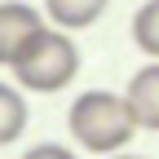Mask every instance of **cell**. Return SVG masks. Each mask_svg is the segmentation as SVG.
Listing matches in <instances>:
<instances>
[{"label": "cell", "mask_w": 159, "mask_h": 159, "mask_svg": "<svg viewBox=\"0 0 159 159\" xmlns=\"http://www.w3.org/2000/svg\"><path fill=\"white\" fill-rule=\"evenodd\" d=\"M66 128H71V137L84 150H93V155H119L142 124H137L128 97L106 93V89H89V93H80L71 102Z\"/></svg>", "instance_id": "obj_1"}, {"label": "cell", "mask_w": 159, "mask_h": 159, "mask_svg": "<svg viewBox=\"0 0 159 159\" xmlns=\"http://www.w3.org/2000/svg\"><path fill=\"white\" fill-rule=\"evenodd\" d=\"M80 75V49L75 40L62 35V31H40L31 44L18 53L13 62V80L31 93H62L71 80Z\"/></svg>", "instance_id": "obj_2"}, {"label": "cell", "mask_w": 159, "mask_h": 159, "mask_svg": "<svg viewBox=\"0 0 159 159\" xmlns=\"http://www.w3.org/2000/svg\"><path fill=\"white\" fill-rule=\"evenodd\" d=\"M40 31H44L40 9L18 5V0H5V5H0V66H13L18 53H22Z\"/></svg>", "instance_id": "obj_3"}, {"label": "cell", "mask_w": 159, "mask_h": 159, "mask_svg": "<svg viewBox=\"0 0 159 159\" xmlns=\"http://www.w3.org/2000/svg\"><path fill=\"white\" fill-rule=\"evenodd\" d=\"M124 97H128V106L137 115V124L159 133V62H146L142 71H133Z\"/></svg>", "instance_id": "obj_4"}, {"label": "cell", "mask_w": 159, "mask_h": 159, "mask_svg": "<svg viewBox=\"0 0 159 159\" xmlns=\"http://www.w3.org/2000/svg\"><path fill=\"white\" fill-rule=\"evenodd\" d=\"M111 0H44V13L57 31H84L106 13Z\"/></svg>", "instance_id": "obj_5"}, {"label": "cell", "mask_w": 159, "mask_h": 159, "mask_svg": "<svg viewBox=\"0 0 159 159\" xmlns=\"http://www.w3.org/2000/svg\"><path fill=\"white\" fill-rule=\"evenodd\" d=\"M27 128V97L13 84H0V146L18 142Z\"/></svg>", "instance_id": "obj_6"}, {"label": "cell", "mask_w": 159, "mask_h": 159, "mask_svg": "<svg viewBox=\"0 0 159 159\" xmlns=\"http://www.w3.org/2000/svg\"><path fill=\"white\" fill-rule=\"evenodd\" d=\"M133 40L150 62H159V0H146L133 13Z\"/></svg>", "instance_id": "obj_7"}, {"label": "cell", "mask_w": 159, "mask_h": 159, "mask_svg": "<svg viewBox=\"0 0 159 159\" xmlns=\"http://www.w3.org/2000/svg\"><path fill=\"white\" fill-rule=\"evenodd\" d=\"M22 159H75V150H66V146H53V142H44V146H31Z\"/></svg>", "instance_id": "obj_8"}, {"label": "cell", "mask_w": 159, "mask_h": 159, "mask_svg": "<svg viewBox=\"0 0 159 159\" xmlns=\"http://www.w3.org/2000/svg\"><path fill=\"white\" fill-rule=\"evenodd\" d=\"M106 159H146V155H106Z\"/></svg>", "instance_id": "obj_9"}]
</instances>
